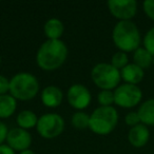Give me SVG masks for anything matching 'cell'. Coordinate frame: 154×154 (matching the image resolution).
Here are the masks:
<instances>
[{
  "instance_id": "9c48e42d",
  "label": "cell",
  "mask_w": 154,
  "mask_h": 154,
  "mask_svg": "<svg viewBox=\"0 0 154 154\" xmlns=\"http://www.w3.org/2000/svg\"><path fill=\"white\" fill-rule=\"evenodd\" d=\"M68 101L77 110L86 109L90 105L91 94L82 85H73L68 91Z\"/></svg>"
},
{
  "instance_id": "484cf974",
  "label": "cell",
  "mask_w": 154,
  "mask_h": 154,
  "mask_svg": "<svg viewBox=\"0 0 154 154\" xmlns=\"http://www.w3.org/2000/svg\"><path fill=\"white\" fill-rule=\"evenodd\" d=\"M8 128L2 122H0V146L2 145L3 141L7 139V136H8Z\"/></svg>"
},
{
  "instance_id": "f1b7e54d",
  "label": "cell",
  "mask_w": 154,
  "mask_h": 154,
  "mask_svg": "<svg viewBox=\"0 0 154 154\" xmlns=\"http://www.w3.org/2000/svg\"><path fill=\"white\" fill-rule=\"evenodd\" d=\"M153 64H154V56H153Z\"/></svg>"
},
{
  "instance_id": "5bb4252c",
  "label": "cell",
  "mask_w": 154,
  "mask_h": 154,
  "mask_svg": "<svg viewBox=\"0 0 154 154\" xmlns=\"http://www.w3.org/2000/svg\"><path fill=\"white\" fill-rule=\"evenodd\" d=\"M137 113L141 124L145 126H154V98L143 101Z\"/></svg>"
},
{
  "instance_id": "9a60e30c",
  "label": "cell",
  "mask_w": 154,
  "mask_h": 154,
  "mask_svg": "<svg viewBox=\"0 0 154 154\" xmlns=\"http://www.w3.org/2000/svg\"><path fill=\"white\" fill-rule=\"evenodd\" d=\"M63 31L64 28L62 22L56 18H52V19L48 20L45 24V36L50 40H58L63 34Z\"/></svg>"
},
{
  "instance_id": "f546056e",
  "label": "cell",
  "mask_w": 154,
  "mask_h": 154,
  "mask_svg": "<svg viewBox=\"0 0 154 154\" xmlns=\"http://www.w3.org/2000/svg\"><path fill=\"white\" fill-rule=\"evenodd\" d=\"M0 63H1V57H0Z\"/></svg>"
},
{
  "instance_id": "83f0119b",
  "label": "cell",
  "mask_w": 154,
  "mask_h": 154,
  "mask_svg": "<svg viewBox=\"0 0 154 154\" xmlns=\"http://www.w3.org/2000/svg\"><path fill=\"white\" fill-rule=\"evenodd\" d=\"M20 154H35L33 151H31V150H24V151H22V152H20Z\"/></svg>"
},
{
  "instance_id": "ba28073f",
  "label": "cell",
  "mask_w": 154,
  "mask_h": 154,
  "mask_svg": "<svg viewBox=\"0 0 154 154\" xmlns=\"http://www.w3.org/2000/svg\"><path fill=\"white\" fill-rule=\"evenodd\" d=\"M108 8L115 18L120 21H128L136 15L137 2L135 0H110Z\"/></svg>"
},
{
  "instance_id": "e0dca14e",
  "label": "cell",
  "mask_w": 154,
  "mask_h": 154,
  "mask_svg": "<svg viewBox=\"0 0 154 154\" xmlns=\"http://www.w3.org/2000/svg\"><path fill=\"white\" fill-rule=\"evenodd\" d=\"M133 60L136 66L145 70L153 63V55L150 52H148L145 48H138L136 51H134Z\"/></svg>"
},
{
  "instance_id": "8992f818",
  "label": "cell",
  "mask_w": 154,
  "mask_h": 154,
  "mask_svg": "<svg viewBox=\"0 0 154 154\" xmlns=\"http://www.w3.org/2000/svg\"><path fill=\"white\" fill-rule=\"evenodd\" d=\"M37 132L43 138H55L62 133L64 128V122L58 114L49 113L38 118L37 122Z\"/></svg>"
},
{
  "instance_id": "2e32d148",
  "label": "cell",
  "mask_w": 154,
  "mask_h": 154,
  "mask_svg": "<svg viewBox=\"0 0 154 154\" xmlns=\"http://www.w3.org/2000/svg\"><path fill=\"white\" fill-rule=\"evenodd\" d=\"M17 108V101L12 95L0 96V118H8L12 116Z\"/></svg>"
},
{
  "instance_id": "4fadbf2b",
  "label": "cell",
  "mask_w": 154,
  "mask_h": 154,
  "mask_svg": "<svg viewBox=\"0 0 154 154\" xmlns=\"http://www.w3.org/2000/svg\"><path fill=\"white\" fill-rule=\"evenodd\" d=\"M143 75H145L143 70L135 63H129L120 71V76L126 82V84L135 85V86L143 80Z\"/></svg>"
},
{
  "instance_id": "ffe728a7",
  "label": "cell",
  "mask_w": 154,
  "mask_h": 154,
  "mask_svg": "<svg viewBox=\"0 0 154 154\" xmlns=\"http://www.w3.org/2000/svg\"><path fill=\"white\" fill-rule=\"evenodd\" d=\"M111 64L114 66L115 69L119 70V69H124L126 66H128V56L125 52H116L115 54L113 55L111 59Z\"/></svg>"
},
{
  "instance_id": "277c9868",
  "label": "cell",
  "mask_w": 154,
  "mask_h": 154,
  "mask_svg": "<svg viewBox=\"0 0 154 154\" xmlns=\"http://www.w3.org/2000/svg\"><path fill=\"white\" fill-rule=\"evenodd\" d=\"M118 122V113L113 107H99L90 116L89 128L99 135H108L115 129Z\"/></svg>"
},
{
  "instance_id": "7402d4cb",
  "label": "cell",
  "mask_w": 154,
  "mask_h": 154,
  "mask_svg": "<svg viewBox=\"0 0 154 154\" xmlns=\"http://www.w3.org/2000/svg\"><path fill=\"white\" fill-rule=\"evenodd\" d=\"M143 48L154 56V28L150 29L143 37Z\"/></svg>"
},
{
  "instance_id": "3957f363",
  "label": "cell",
  "mask_w": 154,
  "mask_h": 154,
  "mask_svg": "<svg viewBox=\"0 0 154 154\" xmlns=\"http://www.w3.org/2000/svg\"><path fill=\"white\" fill-rule=\"evenodd\" d=\"M39 84L31 73H18L10 80V92L15 99L30 100L37 95Z\"/></svg>"
},
{
  "instance_id": "30bf717a",
  "label": "cell",
  "mask_w": 154,
  "mask_h": 154,
  "mask_svg": "<svg viewBox=\"0 0 154 154\" xmlns=\"http://www.w3.org/2000/svg\"><path fill=\"white\" fill-rule=\"evenodd\" d=\"M8 145L13 150L24 151L32 143V136L26 130L21 128H14L9 131L7 136Z\"/></svg>"
},
{
  "instance_id": "44dd1931",
  "label": "cell",
  "mask_w": 154,
  "mask_h": 154,
  "mask_svg": "<svg viewBox=\"0 0 154 154\" xmlns=\"http://www.w3.org/2000/svg\"><path fill=\"white\" fill-rule=\"evenodd\" d=\"M99 105L101 107H111L112 103H114V92L108 90H103L97 96Z\"/></svg>"
},
{
  "instance_id": "cb8c5ba5",
  "label": "cell",
  "mask_w": 154,
  "mask_h": 154,
  "mask_svg": "<svg viewBox=\"0 0 154 154\" xmlns=\"http://www.w3.org/2000/svg\"><path fill=\"white\" fill-rule=\"evenodd\" d=\"M143 12L151 20H154V0H146L143 3Z\"/></svg>"
},
{
  "instance_id": "4316f807",
  "label": "cell",
  "mask_w": 154,
  "mask_h": 154,
  "mask_svg": "<svg viewBox=\"0 0 154 154\" xmlns=\"http://www.w3.org/2000/svg\"><path fill=\"white\" fill-rule=\"evenodd\" d=\"M0 154H15V152L9 145H1L0 146Z\"/></svg>"
},
{
  "instance_id": "5b68a950",
  "label": "cell",
  "mask_w": 154,
  "mask_h": 154,
  "mask_svg": "<svg viewBox=\"0 0 154 154\" xmlns=\"http://www.w3.org/2000/svg\"><path fill=\"white\" fill-rule=\"evenodd\" d=\"M91 77L94 84L103 90L111 91L117 88L122 79L119 70L110 63H98L93 68Z\"/></svg>"
},
{
  "instance_id": "52a82bcc",
  "label": "cell",
  "mask_w": 154,
  "mask_h": 154,
  "mask_svg": "<svg viewBox=\"0 0 154 154\" xmlns=\"http://www.w3.org/2000/svg\"><path fill=\"white\" fill-rule=\"evenodd\" d=\"M143 92L135 85L124 84L114 91V103L122 108H133L140 103Z\"/></svg>"
},
{
  "instance_id": "7a4b0ae2",
  "label": "cell",
  "mask_w": 154,
  "mask_h": 154,
  "mask_svg": "<svg viewBox=\"0 0 154 154\" xmlns=\"http://www.w3.org/2000/svg\"><path fill=\"white\" fill-rule=\"evenodd\" d=\"M113 42L122 52H133L139 48L140 33L138 28L131 20L116 23L112 34Z\"/></svg>"
},
{
  "instance_id": "ac0fdd59",
  "label": "cell",
  "mask_w": 154,
  "mask_h": 154,
  "mask_svg": "<svg viewBox=\"0 0 154 154\" xmlns=\"http://www.w3.org/2000/svg\"><path fill=\"white\" fill-rule=\"evenodd\" d=\"M38 122V118H37L36 114L33 113L30 110H24L21 111L17 116V124L21 129H31L33 127L37 126Z\"/></svg>"
},
{
  "instance_id": "d4e9b609",
  "label": "cell",
  "mask_w": 154,
  "mask_h": 154,
  "mask_svg": "<svg viewBox=\"0 0 154 154\" xmlns=\"http://www.w3.org/2000/svg\"><path fill=\"white\" fill-rule=\"evenodd\" d=\"M8 91H10V80H8V78L2 75H0V96L5 95Z\"/></svg>"
},
{
  "instance_id": "603a6c76",
  "label": "cell",
  "mask_w": 154,
  "mask_h": 154,
  "mask_svg": "<svg viewBox=\"0 0 154 154\" xmlns=\"http://www.w3.org/2000/svg\"><path fill=\"white\" fill-rule=\"evenodd\" d=\"M125 122L130 127H135L137 125H139L140 119H139L138 113L137 112H129L126 115V117H125Z\"/></svg>"
},
{
  "instance_id": "d6986e66",
  "label": "cell",
  "mask_w": 154,
  "mask_h": 154,
  "mask_svg": "<svg viewBox=\"0 0 154 154\" xmlns=\"http://www.w3.org/2000/svg\"><path fill=\"white\" fill-rule=\"evenodd\" d=\"M72 125L76 129H87L90 127V116L84 112H76L72 116Z\"/></svg>"
},
{
  "instance_id": "7c38bea8",
  "label": "cell",
  "mask_w": 154,
  "mask_h": 154,
  "mask_svg": "<svg viewBox=\"0 0 154 154\" xmlns=\"http://www.w3.org/2000/svg\"><path fill=\"white\" fill-rule=\"evenodd\" d=\"M63 94L61 90L55 86H49L43 89L41 93V100L43 105L49 108H56L61 103Z\"/></svg>"
},
{
  "instance_id": "8fae6325",
  "label": "cell",
  "mask_w": 154,
  "mask_h": 154,
  "mask_svg": "<svg viewBox=\"0 0 154 154\" xmlns=\"http://www.w3.org/2000/svg\"><path fill=\"white\" fill-rule=\"evenodd\" d=\"M150 138V131L147 126L139 124L132 127L128 133L129 143L135 148H141L147 145Z\"/></svg>"
},
{
  "instance_id": "6da1fadb",
  "label": "cell",
  "mask_w": 154,
  "mask_h": 154,
  "mask_svg": "<svg viewBox=\"0 0 154 154\" xmlns=\"http://www.w3.org/2000/svg\"><path fill=\"white\" fill-rule=\"evenodd\" d=\"M68 56L66 45L61 40H47L37 52L36 60L39 68L45 71H53L60 68Z\"/></svg>"
}]
</instances>
